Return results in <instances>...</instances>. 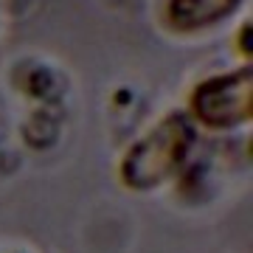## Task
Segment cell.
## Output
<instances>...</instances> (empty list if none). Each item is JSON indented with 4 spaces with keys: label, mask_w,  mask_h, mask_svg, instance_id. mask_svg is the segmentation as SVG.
<instances>
[{
    "label": "cell",
    "mask_w": 253,
    "mask_h": 253,
    "mask_svg": "<svg viewBox=\"0 0 253 253\" xmlns=\"http://www.w3.org/2000/svg\"><path fill=\"white\" fill-rule=\"evenodd\" d=\"M197 141V129L186 113H169L158 124L126 146L118 174L121 183L132 191H149L169 180L189 161L191 146Z\"/></svg>",
    "instance_id": "6da1fadb"
},
{
    "label": "cell",
    "mask_w": 253,
    "mask_h": 253,
    "mask_svg": "<svg viewBox=\"0 0 253 253\" xmlns=\"http://www.w3.org/2000/svg\"><path fill=\"white\" fill-rule=\"evenodd\" d=\"M23 138L31 149H48L56 141V121L51 118V113H45V110L34 113L23 126Z\"/></svg>",
    "instance_id": "5b68a950"
},
{
    "label": "cell",
    "mask_w": 253,
    "mask_h": 253,
    "mask_svg": "<svg viewBox=\"0 0 253 253\" xmlns=\"http://www.w3.org/2000/svg\"><path fill=\"white\" fill-rule=\"evenodd\" d=\"M189 110L208 129H234L253 118V65L203 79L189 96Z\"/></svg>",
    "instance_id": "7a4b0ae2"
},
{
    "label": "cell",
    "mask_w": 253,
    "mask_h": 253,
    "mask_svg": "<svg viewBox=\"0 0 253 253\" xmlns=\"http://www.w3.org/2000/svg\"><path fill=\"white\" fill-rule=\"evenodd\" d=\"M245 0H166L163 23L174 34H200L239 11Z\"/></svg>",
    "instance_id": "3957f363"
},
{
    "label": "cell",
    "mask_w": 253,
    "mask_h": 253,
    "mask_svg": "<svg viewBox=\"0 0 253 253\" xmlns=\"http://www.w3.org/2000/svg\"><path fill=\"white\" fill-rule=\"evenodd\" d=\"M113 101H116L118 107H129V104H132V90H126V87L116 90L113 93Z\"/></svg>",
    "instance_id": "52a82bcc"
},
{
    "label": "cell",
    "mask_w": 253,
    "mask_h": 253,
    "mask_svg": "<svg viewBox=\"0 0 253 253\" xmlns=\"http://www.w3.org/2000/svg\"><path fill=\"white\" fill-rule=\"evenodd\" d=\"M20 87H23V93H28L31 99L48 101L56 90H59V79H56V73L51 71V68H45V65H31L26 71V76L20 79Z\"/></svg>",
    "instance_id": "277c9868"
},
{
    "label": "cell",
    "mask_w": 253,
    "mask_h": 253,
    "mask_svg": "<svg viewBox=\"0 0 253 253\" xmlns=\"http://www.w3.org/2000/svg\"><path fill=\"white\" fill-rule=\"evenodd\" d=\"M236 48H239L242 59H253V26L251 23H242L239 34H236Z\"/></svg>",
    "instance_id": "8992f818"
}]
</instances>
